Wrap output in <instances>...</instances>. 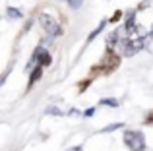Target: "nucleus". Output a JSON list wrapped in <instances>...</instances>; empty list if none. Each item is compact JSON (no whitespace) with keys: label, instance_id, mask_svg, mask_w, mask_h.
<instances>
[{"label":"nucleus","instance_id":"21","mask_svg":"<svg viewBox=\"0 0 153 151\" xmlns=\"http://www.w3.org/2000/svg\"><path fill=\"white\" fill-rule=\"evenodd\" d=\"M70 114H74V116H78V114H79V110H78V109H72V110H70Z\"/></svg>","mask_w":153,"mask_h":151},{"label":"nucleus","instance_id":"12","mask_svg":"<svg viewBox=\"0 0 153 151\" xmlns=\"http://www.w3.org/2000/svg\"><path fill=\"white\" fill-rule=\"evenodd\" d=\"M118 128H126V126H124L122 122H114V124H108V126H105V128H101V132L107 134V132H114V130H118Z\"/></svg>","mask_w":153,"mask_h":151},{"label":"nucleus","instance_id":"17","mask_svg":"<svg viewBox=\"0 0 153 151\" xmlns=\"http://www.w3.org/2000/svg\"><path fill=\"white\" fill-rule=\"evenodd\" d=\"M143 124H146V126H151V124H153V109L146 113V118H143Z\"/></svg>","mask_w":153,"mask_h":151},{"label":"nucleus","instance_id":"2","mask_svg":"<svg viewBox=\"0 0 153 151\" xmlns=\"http://www.w3.org/2000/svg\"><path fill=\"white\" fill-rule=\"evenodd\" d=\"M122 141L130 151H146V136L142 130H124Z\"/></svg>","mask_w":153,"mask_h":151},{"label":"nucleus","instance_id":"4","mask_svg":"<svg viewBox=\"0 0 153 151\" xmlns=\"http://www.w3.org/2000/svg\"><path fill=\"white\" fill-rule=\"evenodd\" d=\"M37 21H39V25L43 27V31H45V33H49L51 37H60V35L64 33L62 25H60V23L56 21L51 14H41L37 18Z\"/></svg>","mask_w":153,"mask_h":151},{"label":"nucleus","instance_id":"22","mask_svg":"<svg viewBox=\"0 0 153 151\" xmlns=\"http://www.w3.org/2000/svg\"><path fill=\"white\" fill-rule=\"evenodd\" d=\"M147 35H149V37L153 39V25H151V31H149V33H147Z\"/></svg>","mask_w":153,"mask_h":151},{"label":"nucleus","instance_id":"8","mask_svg":"<svg viewBox=\"0 0 153 151\" xmlns=\"http://www.w3.org/2000/svg\"><path fill=\"white\" fill-rule=\"evenodd\" d=\"M118 33H120V31L114 29V31H111V33L105 37V45H107V49H112V47H114V43L118 41Z\"/></svg>","mask_w":153,"mask_h":151},{"label":"nucleus","instance_id":"10","mask_svg":"<svg viewBox=\"0 0 153 151\" xmlns=\"http://www.w3.org/2000/svg\"><path fill=\"white\" fill-rule=\"evenodd\" d=\"M6 16H8L10 19H22V18H23L22 10H18V8H14V6H8V8H6Z\"/></svg>","mask_w":153,"mask_h":151},{"label":"nucleus","instance_id":"5","mask_svg":"<svg viewBox=\"0 0 153 151\" xmlns=\"http://www.w3.org/2000/svg\"><path fill=\"white\" fill-rule=\"evenodd\" d=\"M43 70H45V68H41V66H33V70H31V74H29V79H27V87H25V91H29L31 87H33L35 83L41 79Z\"/></svg>","mask_w":153,"mask_h":151},{"label":"nucleus","instance_id":"11","mask_svg":"<svg viewBox=\"0 0 153 151\" xmlns=\"http://www.w3.org/2000/svg\"><path fill=\"white\" fill-rule=\"evenodd\" d=\"M93 81H95V78H91V76H89V78H85V79H82V81L78 83V91H79V93H83V91H85Z\"/></svg>","mask_w":153,"mask_h":151},{"label":"nucleus","instance_id":"19","mask_svg":"<svg viewBox=\"0 0 153 151\" xmlns=\"http://www.w3.org/2000/svg\"><path fill=\"white\" fill-rule=\"evenodd\" d=\"M95 113H97V109H95V107H89V109H85V113H83V116H85V118H91V116H93Z\"/></svg>","mask_w":153,"mask_h":151},{"label":"nucleus","instance_id":"9","mask_svg":"<svg viewBox=\"0 0 153 151\" xmlns=\"http://www.w3.org/2000/svg\"><path fill=\"white\" fill-rule=\"evenodd\" d=\"M51 64H52V54L49 53V50H45V53L41 54V58H39V64L37 66H41V68H49Z\"/></svg>","mask_w":153,"mask_h":151},{"label":"nucleus","instance_id":"20","mask_svg":"<svg viewBox=\"0 0 153 151\" xmlns=\"http://www.w3.org/2000/svg\"><path fill=\"white\" fill-rule=\"evenodd\" d=\"M70 151H83V147H82V145H76V147H72Z\"/></svg>","mask_w":153,"mask_h":151},{"label":"nucleus","instance_id":"16","mask_svg":"<svg viewBox=\"0 0 153 151\" xmlns=\"http://www.w3.org/2000/svg\"><path fill=\"white\" fill-rule=\"evenodd\" d=\"M99 105H105V107H118V101L116 99H101Z\"/></svg>","mask_w":153,"mask_h":151},{"label":"nucleus","instance_id":"7","mask_svg":"<svg viewBox=\"0 0 153 151\" xmlns=\"http://www.w3.org/2000/svg\"><path fill=\"white\" fill-rule=\"evenodd\" d=\"M107 23H108V18H105V19H101V21H99V25L95 27V29L91 31L89 35H87V39H85V45H89V43L93 41V39H97V35L101 33V31L105 29V27H107Z\"/></svg>","mask_w":153,"mask_h":151},{"label":"nucleus","instance_id":"15","mask_svg":"<svg viewBox=\"0 0 153 151\" xmlns=\"http://www.w3.org/2000/svg\"><path fill=\"white\" fill-rule=\"evenodd\" d=\"M120 18H122V10H116L114 14L108 18V23H118V21H120Z\"/></svg>","mask_w":153,"mask_h":151},{"label":"nucleus","instance_id":"1","mask_svg":"<svg viewBox=\"0 0 153 151\" xmlns=\"http://www.w3.org/2000/svg\"><path fill=\"white\" fill-rule=\"evenodd\" d=\"M120 66V56L114 53V49H107L101 58V62L95 66H91L89 70V76L91 78H97V76H111L118 70Z\"/></svg>","mask_w":153,"mask_h":151},{"label":"nucleus","instance_id":"6","mask_svg":"<svg viewBox=\"0 0 153 151\" xmlns=\"http://www.w3.org/2000/svg\"><path fill=\"white\" fill-rule=\"evenodd\" d=\"M45 50H47V49H43V45H37V47H35L33 54H31V56H29V60H27V68H25L27 72L31 70V64H35V66L39 64V58H41V54L45 53Z\"/></svg>","mask_w":153,"mask_h":151},{"label":"nucleus","instance_id":"14","mask_svg":"<svg viewBox=\"0 0 153 151\" xmlns=\"http://www.w3.org/2000/svg\"><path fill=\"white\" fill-rule=\"evenodd\" d=\"M33 23H35V19H33V18H29V19H27V21H25V25L22 27V33H19V37H23V35H25L27 31H29L31 27H33Z\"/></svg>","mask_w":153,"mask_h":151},{"label":"nucleus","instance_id":"13","mask_svg":"<svg viewBox=\"0 0 153 151\" xmlns=\"http://www.w3.org/2000/svg\"><path fill=\"white\" fill-rule=\"evenodd\" d=\"M45 113L47 114H52V116H64V114H66V113H62L60 109H56V107H47Z\"/></svg>","mask_w":153,"mask_h":151},{"label":"nucleus","instance_id":"3","mask_svg":"<svg viewBox=\"0 0 153 151\" xmlns=\"http://www.w3.org/2000/svg\"><path fill=\"white\" fill-rule=\"evenodd\" d=\"M146 35H138V37H124L120 41V49H122V54L124 56H134L136 53L146 49Z\"/></svg>","mask_w":153,"mask_h":151},{"label":"nucleus","instance_id":"18","mask_svg":"<svg viewBox=\"0 0 153 151\" xmlns=\"http://www.w3.org/2000/svg\"><path fill=\"white\" fill-rule=\"evenodd\" d=\"M66 2H68V6H70V8H74V10H76V8H79L83 4V0H66Z\"/></svg>","mask_w":153,"mask_h":151}]
</instances>
